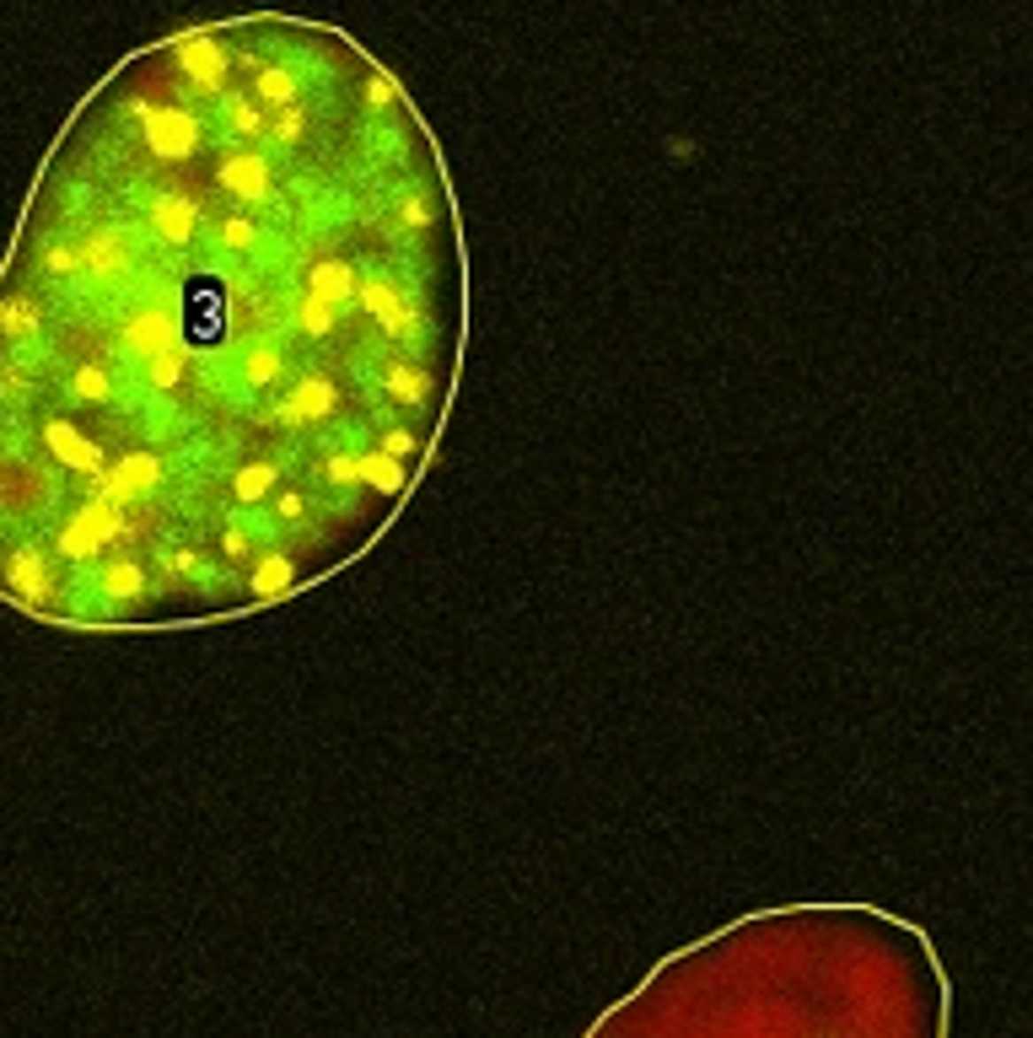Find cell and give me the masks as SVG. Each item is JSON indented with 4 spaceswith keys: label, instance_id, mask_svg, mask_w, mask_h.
Here are the masks:
<instances>
[{
    "label": "cell",
    "instance_id": "6da1fadb",
    "mask_svg": "<svg viewBox=\"0 0 1033 1038\" xmlns=\"http://www.w3.org/2000/svg\"><path fill=\"white\" fill-rule=\"evenodd\" d=\"M947 1017H952V1001H947V990H942V996H931V1001L899 1011L893 1022H883V1027L867 1033V1038H947ZM587 1038H641V1022H636L630 1006H619V1011H608Z\"/></svg>",
    "mask_w": 1033,
    "mask_h": 1038
}]
</instances>
